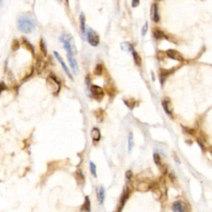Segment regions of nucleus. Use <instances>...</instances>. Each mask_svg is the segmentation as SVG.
<instances>
[{"label": "nucleus", "mask_w": 212, "mask_h": 212, "mask_svg": "<svg viewBox=\"0 0 212 212\" xmlns=\"http://www.w3.org/2000/svg\"><path fill=\"white\" fill-rule=\"evenodd\" d=\"M37 23L30 16H21L17 19V27L23 33H31L36 27Z\"/></svg>", "instance_id": "nucleus-1"}, {"label": "nucleus", "mask_w": 212, "mask_h": 212, "mask_svg": "<svg viewBox=\"0 0 212 212\" xmlns=\"http://www.w3.org/2000/svg\"><path fill=\"white\" fill-rule=\"evenodd\" d=\"M46 83H47V89L54 96H57L59 94L61 90V84L58 80V79L56 78V76L51 74L49 75L46 80Z\"/></svg>", "instance_id": "nucleus-2"}, {"label": "nucleus", "mask_w": 212, "mask_h": 212, "mask_svg": "<svg viewBox=\"0 0 212 212\" xmlns=\"http://www.w3.org/2000/svg\"><path fill=\"white\" fill-rule=\"evenodd\" d=\"M60 41L63 43V47H64L65 50L67 51V53H73L74 54V51H75L74 41L70 35L64 34V35L60 36Z\"/></svg>", "instance_id": "nucleus-3"}, {"label": "nucleus", "mask_w": 212, "mask_h": 212, "mask_svg": "<svg viewBox=\"0 0 212 212\" xmlns=\"http://www.w3.org/2000/svg\"><path fill=\"white\" fill-rule=\"evenodd\" d=\"M86 39L92 47H97L100 43V37L92 28H89L86 33Z\"/></svg>", "instance_id": "nucleus-4"}, {"label": "nucleus", "mask_w": 212, "mask_h": 212, "mask_svg": "<svg viewBox=\"0 0 212 212\" xmlns=\"http://www.w3.org/2000/svg\"><path fill=\"white\" fill-rule=\"evenodd\" d=\"M90 91L91 96L97 101L100 102L104 97V90L99 85H91L90 87Z\"/></svg>", "instance_id": "nucleus-5"}, {"label": "nucleus", "mask_w": 212, "mask_h": 212, "mask_svg": "<svg viewBox=\"0 0 212 212\" xmlns=\"http://www.w3.org/2000/svg\"><path fill=\"white\" fill-rule=\"evenodd\" d=\"M54 55H55V56H56V60H58V62L60 64L61 67L63 68V70H64L65 73L66 74V76H67L71 80H74L73 76H72V75H71V73H70V70H69V68H68L67 66L66 65V63H65V61L63 60V58L61 57V56L60 55L57 51H54Z\"/></svg>", "instance_id": "nucleus-6"}, {"label": "nucleus", "mask_w": 212, "mask_h": 212, "mask_svg": "<svg viewBox=\"0 0 212 212\" xmlns=\"http://www.w3.org/2000/svg\"><path fill=\"white\" fill-rule=\"evenodd\" d=\"M67 60L69 64H70V66L71 67L73 72L75 74H77L79 72V66L77 64L76 60L74 56V54L73 53H67Z\"/></svg>", "instance_id": "nucleus-7"}, {"label": "nucleus", "mask_w": 212, "mask_h": 212, "mask_svg": "<svg viewBox=\"0 0 212 212\" xmlns=\"http://www.w3.org/2000/svg\"><path fill=\"white\" fill-rule=\"evenodd\" d=\"M171 209L174 212H187V205L181 201H176L172 204Z\"/></svg>", "instance_id": "nucleus-8"}, {"label": "nucleus", "mask_w": 212, "mask_h": 212, "mask_svg": "<svg viewBox=\"0 0 212 212\" xmlns=\"http://www.w3.org/2000/svg\"><path fill=\"white\" fill-rule=\"evenodd\" d=\"M151 17L155 23H158L160 21V16L158 13V7L157 3H153L151 7Z\"/></svg>", "instance_id": "nucleus-9"}, {"label": "nucleus", "mask_w": 212, "mask_h": 212, "mask_svg": "<svg viewBox=\"0 0 212 212\" xmlns=\"http://www.w3.org/2000/svg\"><path fill=\"white\" fill-rule=\"evenodd\" d=\"M91 138L93 140L94 144H97L101 139V133L98 128L94 127L91 130Z\"/></svg>", "instance_id": "nucleus-10"}, {"label": "nucleus", "mask_w": 212, "mask_h": 212, "mask_svg": "<svg viewBox=\"0 0 212 212\" xmlns=\"http://www.w3.org/2000/svg\"><path fill=\"white\" fill-rule=\"evenodd\" d=\"M167 56L171 58L173 60H179V61H181L183 60V57L181 55V53H179L178 51H175V50H172V49H169L168 51H167Z\"/></svg>", "instance_id": "nucleus-11"}, {"label": "nucleus", "mask_w": 212, "mask_h": 212, "mask_svg": "<svg viewBox=\"0 0 212 212\" xmlns=\"http://www.w3.org/2000/svg\"><path fill=\"white\" fill-rule=\"evenodd\" d=\"M22 44H23V47L27 49L28 51H30L32 54H33V56H35V48H34V47L33 46V44L30 43L27 38L25 37H22Z\"/></svg>", "instance_id": "nucleus-12"}, {"label": "nucleus", "mask_w": 212, "mask_h": 212, "mask_svg": "<svg viewBox=\"0 0 212 212\" xmlns=\"http://www.w3.org/2000/svg\"><path fill=\"white\" fill-rule=\"evenodd\" d=\"M104 90H106V92L108 93L109 95H110L111 97H114V95H115V93H116V89H115V87H114V85L113 83L107 82V83L105 84Z\"/></svg>", "instance_id": "nucleus-13"}, {"label": "nucleus", "mask_w": 212, "mask_h": 212, "mask_svg": "<svg viewBox=\"0 0 212 212\" xmlns=\"http://www.w3.org/2000/svg\"><path fill=\"white\" fill-rule=\"evenodd\" d=\"M104 196H105L104 188L103 187H100L97 190V198H98V201H99L100 205H103L104 204Z\"/></svg>", "instance_id": "nucleus-14"}, {"label": "nucleus", "mask_w": 212, "mask_h": 212, "mask_svg": "<svg viewBox=\"0 0 212 212\" xmlns=\"http://www.w3.org/2000/svg\"><path fill=\"white\" fill-rule=\"evenodd\" d=\"M80 212H90V200L89 199L88 195L85 196V202L81 206Z\"/></svg>", "instance_id": "nucleus-15"}, {"label": "nucleus", "mask_w": 212, "mask_h": 212, "mask_svg": "<svg viewBox=\"0 0 212 212\" xmlns=\"http://www.w3.org/2000/svg\"><path fill=\"white\" fill-rule=\"evenodd\" d=\"M149 189H150V186L146 181H141L137 186V190L139 191H141V192L148 191H149Z\"/></svg>", "instance_id": "nucleus-16"}, {"label": "nucleus", "mask_w": 212, "mask_h": 212, "mask_svg": "<svg viewBox=\"0 0 212 212\" xmlns=\"http://www.w3.org/2000/svg\"><path fill=\"white\" fill-rule=\"evenodd\" d=\"M80 33L83 36L85 34V17L83 13H80Z\"/></svg>", "instance_id": "nucleus-17"}, {"label": "nucleus", "mask_w": 212, "mask_h": 212, "mask_svg": "<svg viewBox=\"0 0 212 212\" xmlns=\"http://www.w3.org/2000/svg\"><path fill=\"white\" fill-rule=\"evenodd\" d=\"M94 114H95V118L98 120V122L101 123L104 121V112L102 109H98L94 111Z\"/></svg>", "instance_id": "nucleus-18"}, {"label": "nucleus", "mask_w": 212, "mask_h": 212, "mask_svg": "<svg viewBox=\"0 0 212 212\" xmlns=\"http://www.w3.org/2000/svg\"><path fill=\"white\" fill-rule=\"evenodd\" d=\"M103 72H104V66L100 63L97 64L94 67V74L95 76H100L103 75Z\"/></svg>", "instance_id": "nucleus-19"}, {"label": "nucleus", "mask_w": 212, "mask_h": 212, "mask_svg": "<svg viewBox=\"0 0 212 212\" xmlns=\"http://www.w3.org/2000/svg\"><path fill=\"white\" fill-rule=\"evenodd\" d=\"M44 68V61H43V58L37 57V61H36V70H37L38 73H40Z\"/></svg>", "instance_id": "nucleus-20"}, {"label": "nucleus", "mask_w": 212, "mask_h": 212, "mask_svg": "<svg viewBox=\"0 0 212 212\" xmlns=\"http://www.w3.org/2000/svg\"><path fill=\"white\" fill-rule=\"evenodd\" d=\"M153 36L156 39H158V40H160L161 38H167V37L159 29H154L153 30Z\"/></svg>", "instance_id": "nucleus-21"}, {"label": "nucleus", "mask_w": 212, "mask_h": 212, "mask_svg": "<svg viewBox=\"0 0 212 212\" xmlns=\"http://www.w3.org/2000/svg\"><path fill=\"white\" fill-rule=\"evenodd\" d=\"M132 55H133V58H134V60L136 65L138 66H140L141 63H142V60H141V57L139 56V55L138 54V52L135 50H134L132 51Z\"/></svg>", "instance_id": "nucleus-22"}, {"label": "nucleus", "mask_w": 212, "mask_h": 212, "mask_svg": "<svg viewBox=\"0 0 212 212\" xmlns=\"http://www.w3.org/2000/svg\"><path fill=\"white\" fill-rule=\"evenodd\" d=\"M39 46H40V50L42 51L43 56H47V45H46V43L44 42L43 38H41Z\"/></svg>", "instance_id": "nucleus-23"}, {"label": "nucleus", "mask_w": 212, "mask_h": 212, "mask_svg": "<svg viewBox=\"0 0 212 212\" xmlns=\"http://www.w3.org/2000/svg\"><path fill=\"white\" fill-rule=\"evenodd\" d=\"M124 104L127 105L128 107L130 109V110H133L134 107L136 106V101L134 99H128V100H124Z\"/></svg>", "instance_id": "nucleus-24"}, {"label": "nucleus", "mask_w": 212, "mask_h": 212, "mask_svg": "<svg viewBox=\"0 0 212 212\" xmlns=\"http://www.w3.org/2000/svg\"><path fill=\"white\" fill-rule=\"evenodd\" d=\"M20 42L17 40V39H13V42L11 43V49L13 51H17L19 48H20Z\"/></svg>", "instance_id": "nucleus-25"}, {"label": "nucleus", "mask_w": 212, "mask_h": 212, "mask_svg": "<svg viewBox=\"0 0 212 212\" xmlns=\"http://www.w3.org/2000/svg\"><path fill=\"white\" fill-rule=\"evenodd\" d=\"M121 47H122V49L123 50H127L128 51H132L134 50V46L131 44V43H124L121 44Z\"/></svg>", "instance_id": "nucleus-26"}, {"label": "nucleus", "mask_w": 212, "mask_h": 212, "mask_svg": "<svg viewBox=\"0 0 212 212\" xmlns=\"http://www.w3.org/2000/svg\"><path fill=\"white\" fill-rule=\"evenodd\" d=\"M128 152L132 151V148L134 147V135L132 133L128 134Z\"/></svg>", "instance_id": "nucleus-27"}, {"label": "nucleus", "mask_w": 212, "mask_h": 212, "mask_svg": "<svg viewBox=\"0 0 212 212\" xmlns=\"http://www.w3.org/2000/svg\"><path fill=\"white\" fill-rule=\"evenodd\" d=\"M90 170L91 174L93 175L94 177H97V169H96V165L93 161H90Z\"/></svg>", "instance_id": "nucleus-28"}, {"label": "nucleus", "mask_w": 212, "mask_h": 212, "mask_svg": "<svg viewBox=\"0 0 212 212\" xmlns=\"http://www.w3.org/2000/svg\"><path fill=\"white\" fill-rule=\"evenodd\" d=\"M76 179L79 183H82L84 181V175L81 172V170H78L76 171Z\"/></svg>", "instance_id": "nucleus-29"}, {"label": "nucleus", "mask_w": 212, "mask_h": 212, "mask_svg": "<svg viewBox=\"0 0 212 212\" xmlns=\"http://www.w3.org/2000/svg\"><path fill=\"white\" fill-rule=\"evenodd\" d=\"M168 104H169V103L167 101H166V100H164V101L162 102V106H163V109H164L165 112H166L167 114L171 115V110L169 109Z\"/></svg>", "instance_id": "nucleus-30"}, {"label": "nucleus", "mask_w": 212, "mask_h": 212, "mask_svg": "<svg viewBox=\"0 0 212 212\" xmlns=\"http://www.w3.org/2000/svg\"><path fill=\"white\" fill-rule=\"evenodd\" d=\"M153 160H154V162H155L158 167L161 166V158H160L159 154L154 153V154H153Z\"/></svg>", "instance_id": "nucleus-31"}, {"label": "nucleus", "mask_w": 212, "mask_h": 212, "mask_svg": "<svg viewBox=\"0 0 212 212\" xmlns=\"http://www.w3.org/2000/svg\"><path fill=\"white\" fill-rule=\"evenodd\" d=\"M7 89H8V86L6 85V84H5L3 81H1V82H0V94H2L3 91L6 90Z\"/></svg>", "instance_id": "nucleus-32"}, {"label": "nucleus", "mask_w": 212, "mask_h": 212, "mask_svg": "<svg viewBox=\"0 0 212 212\" xmlns=\"http://www.w3.org/2000/svg\"><path fill=\"white\" fill-rule=\"evenodd\" d=\"M153 194L155 195V197H156V199H159L160 197H161V191H159V190H157V189H155V190H153Z\"/></svg>", "instance_id": "nucleus-33"}, {"label": "nucleus", "mask_w": 212, "mask_h": 212, "mask_svg": "<svg viewBox=\"0 0 212 212\" xmlns=\"http://www.w3.org/2000/svg\"><path fill=\"white\" fill-rule=\"evenodd\" d=\"M140 3V0H132V7L133 8H136L139 5Z\"/></svg>", "instance_id": "nucleus-34"}, {"label": "nucleus", "mask_w": 212, "mask_h": 212, "mask_svg": "<svg viewBox=\"0 0 212 212\" xmlns=\"http://www.w3.org/2000/svg\"><path fill=\"white\" fill-rule=\"evenodd\" d=\"M147 30H148V23H146V24H145L144 27L143 29H142V35H143V36H144L145 34H146Z\"/></svg>", "instance_id": "nucleus-35"}, {"label": "nucleus", "mask_w": 212, "mask_h": 212, "mask_svg": "<svg viewBox=\"0 0 212 212\" xmlns=\"http://www.w3.org/2000/svg\"><path fill=\"white\" fill-rule=\"evenodd\" d=\"M125 176H126V177H127V179H131V177H132V176H133V173H132V171H128L127 172H126V174H125Z\"/></svg>", "instance_id": "nucleus-36"}, {"label": "nucleus", "mask_w": 212, "mask_h": 212, "mask_svg": "<svg viewBox=\"0 0 212 212\" xmlns=\"http://www.w3.org/2000/svg\"><path fill=\"white\" fill-rule=\"evenodd\" d=\"M169 177L171 179V181H176V177H175V175H174V173L173 172H171L169 174Z\"/></svg>", "instance_id": "nucleus-37"}, {"label": "nucleus", "mask_w": 212, "mask_h": 212, "mask_svg": "<svg viewBox=\"0 0 212 212\" xmlns=\"http://www.w3.org/2000/svg\"><path fill=\"white\" fill-rule=\"evenodd\" d=\"M184 129H185V131L188 133V134H194V130H192V129H191V128H184Z\"/></svg>", "instance_id": "nucleus-38"}, {"label": "nucleus", "mask_w": 212, "mask_h": 212, "mask_svg": "<svg viewBox=\"0 0 212 212\" xmlns=\"http://www.w3.org/2000/svg\"><path fill=\"white\" fill-rule=\"evenodd\" d=\"M66 3H68V0H66Z\"/></svg>", "instance_id": "nucleus-39"}]
</instances>
